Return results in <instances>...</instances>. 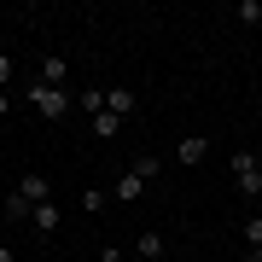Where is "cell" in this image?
I'll use <instances>...</instances> for the list:
<instances>
[{
    "mask_svg": "<svg viewBox=\"0 0 262 262\" xmlns=\"http://www.w3.org/2000/svg\"><path fill=\"white\" fill-rule=\"evenodd\" d=\"M24 99H29V111H41L47 122H58L70 111V88H47V82H35V76L24 82Z\"/></svg>",
    "mask_w": 262,
    "mask_h": 262,
    "instance_id": "6da1fadb",
    "label": "cell"
},
{
    "mask_svg": "<svg viewBox=\"0 0 262 262\" xmlns=\"http://www.w3.org/2000/svg\"><path fill=\"white\" fill-rule=\"evenodd\" d=\"M227 169H233V187L245 198H262V158H256L251 146H239L233 158H227Z\"/></svg>",
    "mask_w": 262,
    "mask_h": 262,
    "instance_id": "7a4b0ae2",
    "label": "cell"
},
{
    "mask_svg": "<svg viewBox=\"0 0 262 262\" xmlns=\"http://www.w3.org/2000/svg\"><path fill=\"white\" fill-rule=\"evenodd\" d=\"M12 192H18L29 210H35V204H53V181L35 175V169H29V175H18V187H12Z\"/></svg>",
    "mask_w": 262,
    "mask_h": 262,
    "instance_id": "3957f363",
    "label": "cell"
},
{
    "mask_svg": "<svg viewBox=\"0 0 262 262\" xmlns=\"http://www.w3.org/2000/svg\"><path fill=\"white\" fill-rule=\"evenodd\" d=\"M151 187V181H140L134 169H122V175L111 181V204H140V192Z\"/></svg>",
    "mask_w": 262,
    "mask_h": 262,
    "instance_id": "277c9868",
    "label": "cell"
},
{
    "mask_svg": "<svg viewBox=\"0 0 262 262\" xmlns=\"http://www.w3.org/2000/svg\"><path fill=\"white\" fill-rule=\"evenodd\" d=\"M35 82H47V88H70V64L58 53H47L41 58V70H35Z\"/></svg>",
    "mask_w": 262,
    "mask_h": 262,
    "instance_id": "5b68a950",
    "label": "cell"
},
{
    "mask_svg": "<svg viewBox=\"0 0 262 262\" xmlns=\"http://www.w3.org/2000/svg\"><path fill=\"white\" fill-rule=\"evenodd\" d=\"M204 158H210V140H204V134H187V140L175 146V163H187V169H198Z\"/></svg>",
    "mask_w": 262,
    "mask_h": 262,
    "instance_id": "8992f818",
    "label": "cell"
},
{
    "mask_svg": "<svg viewBox=\"0 0 262 262\" xmlns=\"http://www.w3.org/2000/svg\"><path fill=\"white\" fill-rule=\"evenodd\" d=\"M134 256H140V262H163V256H169V245H163V233H151V227H146V233L134 239Z\"/></svg>",
    "mask_w": 262,
    "mask_h": 262,
    "instance_id": "52a82bcc",
    "label": "cell"
},
{
    "mask_svg": "<svg viewBox=\"0 0 262 262\" xmlns=\"http://www.w3.org/2000/svg\"><path fill=\"white\" fill-rule=\"evenodd\" d=\"M29 222H35V233H41V239H53L64 215H58V204H35V210H29Z\"/></svg>",
    "mask_w": 262,
    "mask_h": 262,
    "instance_id": "ba28073f",
    "label": "cell"
},
{
    "mask_svg": "<svg viewBox=\"0 0 262 262\" xmlns=\"http://www.w3.org/2000/svg\"><path fill=\"white\" fill-rule=\"evenodd\" d=\"M105 111H111V117H128L134 111V88H105Z\"/></svg>",
    "mask_w": 262,
    "mask_h": 262,
    "instance_id": "9c48e42d",
    "label": "cell"
},
{
    "mask_svg": "<svg viewBox=\"0 0 262 262\" xmlns=\"http://www.w3.org/2000/svg\"><path fill=\"white\" fill-rule=\"evenodd\" d=\"M117 128H122V117H111V111L94 117V140H117Z\"/></svg>",
    "mask_w": 262,
    "mask_h": 262,
    "instance_id": "30bf717a",
    "label": "cell"
},
{
    "mask_svg": "<svg viewBox=\"0 0 262 262\" xmlns=\"http://www.w3.org/2000/svg\"><path fill=\"white\" fill-rule=\"evenodd\" d=\"M128 169H134V175H140V181H158V169H163V158H151V151H140V158H134Z\"/></svg>",
    "mask_w": 262,
    "mask_h": 262,
    "instance_id": "8fae6325",
    "label": "cell"
},
{
    "mask_svg": "<svg viewBox=\"0 0 262 262\" xmlns=\"http://www.w3.org/2000/svg\"><path fill=\"white\" fill-rule=\"evenodd\" d=\"M105 204H111V192H105V187H88V192H82V210H88V215H99Z\"/></svg>",
    "mask_w": 262,
    "mask_h": 262,
    "instance_id": "7c38bea8",
    "label": "cell"
},
{
    "mask_svg": "<svg viewBox=\"0 0 262 262\" xmlns=\"http://www.w3.org/2000/svg\"><path fill=\"white\" fill-rule=\"evenodd\" d=\"M0 215H12V222H29V204L12 192V198H0Z\"/></svg>",
    "mask_w": 262,
    "mask_h": 262,
    "instance_id": "4fadbf2b",
    "label": "cell"
},
{
    "mask_svg": "<svg viewBox=\"0 0 262 262\" xmlns=\"http://www.w3.org/2000/svg\"><path fill=\"white\" fill-rule=\"evenodd\" d=\"M12 82H18V58H12V53H0V88L12 94Z\"/></svg>",
    "mask_w": 262,
    "mask_h": 262,
    "instance_id": "5bb4252c",
    "label": "cell"
},
{
    "mask_svg": "<svg viewBox=\"0 0 262 262\" xmlns=\"http://www.w3.org/2000/svg\"><path fill=\"white\" fill-rule=\"evenodd\" d=\"M233 18H239V24H262V6H256V0H239Z\"/></svg>",
    "mask_w": 262,
    "mask_h": 262,
    "instance_id": "9a60e30c",
    "label": "cell"
},
{
    "mask_svg": "<svg viewBox=\"0 0 262 262\" xmlns=\"http://www.w3.org/2000/svg\"><path fill=\"white\" fill-rule=\"evenodd\" d=\"M82 111H94V117L105 111V88H82Z\"/></svg>",
    "mask_w": 262,
    "mask_h": 262,
    "instance_id": "2e32d148",
    "label": "cell"
},
{
    "mask_svg": "<svg viewBox=\"0 0 262 262\" xmlns=\"http://www.w3.org/2000/svg\"><path fill=\"white\" fill-rule=\"evenodd\" d=\"M245 245H251V251L262 245V215H245Z\"/></svg>",
    "mask_w": 262,
    "mask_h": 262,
    "instance_id": "e0dca14e",
    "label": "cell"
},
{
    "mask_svg": "<svg viewBox=\"0 0 262 262\" xmlns=\"http://www.w3.org/2000/svg\"><path fill=\"white\" fill-rule=\"evenodd\" d=\"M99 262H122V245H99Z\"/></svg>",
    "mask_w": 262,
    "mask_h": 262,
    "instance_id": "ac0fdd59",
    "label": "cell"
},
{
    "mask_svg": "<svg viewBox=\"0 0 262 262\" xmlns=\"http://www.w3.org/2000/svg\"><path fill=\"white\" fill-rule=\"evenodd\" d=\"M0 117H12V94H6V88H0Z\"/></svg>",
    "mask_w": 262,
    "mask_h": 262,
    "instance_id": "d6986e66",
    "label": "cell"
},
{
    "mask_svg": "<svg viewBox=\"0 0 262 262\" xmlns=\"http://www.w3.org/2000/svg\"><path fill=\"white\" fill-rule=\"evenodd\" d=\"M251 262H262V245H256V251H251Z\"/></svg>",
    "mask_w": 262,
    "mask_h": 262,
    "instance_id": "ffe728a7",
    "label": "cell"
},
{
    "mask_svg": "<svg viewBox=\"0 0 262 262\" xmlns=\"http://www.w3.org/2000/svg\"><path fill=\"white\" fill-rule=\"evenodd\" d=\"M47 262H64V256H47Z\"/></svg>",
    "mask_w": 262,
    "mask_h": 262,
    "instance_id": "44dd1931",
    "label": "cell"
},
{
    "mask_svg": "<svg viewBox=\"0 0 262 262\" xmlns=\"http://www.w3.org/2000/svg\"><path fill=\"white\" fill-rule=\"evenodd\" d=\"M245 262H251V256H245Z\"/></svg>",
    "mask_w": 262,
    "mask_h": 262,
    "instance_id": "7402d4cb",
    "label": "cell"
}]
</instances>
